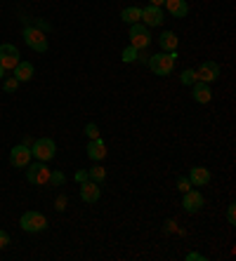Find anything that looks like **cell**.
Wrapping results in <instances>:
<instances>
[{"mask_svg":"<svg viewBox=\"0 0 236 261\" xmlns=\"http://www.w3.org/2000/svg\"><path fill=\"white\" fill-rule=\"evenodd\" d=\"M163 3H166V0H151V5H156V7H161Z\"/></svg>","mask_w":236,"mask_h":261,"instance_id":"cell-32","label":"cell"},{"mask_svg":"<svg viewBox=\"0 0 236 261\" xmlns=\"http://www.w3.org/2000/svg\"><path fill=\"white\" fill-rule=\"evenodd\" d=\"M57 210H59V212L66 210V195H59V198H57Z\"/></svg>","mask_w":236,"mask_h":261,"instance_id":"cell-29","label":"cell"},{"mask_svg":"<svg viewBox=\"0 0 236 261\" xmlns=\"http://www.w3.org/2000/svg\"><path fill=\"white\" fill-rule=\"evenodd\" d=\"M31 158H33V153H31V148H29L26 144L14 146L12 153H10V163H12L14 167H26V165L31 163Z\"/></svg>","mask_w":236,"mask_h":261,"instance_id":"cell-10","label":"cell"},{"mask_svg":"<svg viewBox=\"0 0 236 261\" xmlns=\"http://www.w3.org/2000/svg\"><path fill=\"white\" fill-rule=\"evenodd\" d=\"M158 45H161L163 52H175L180 40H177V36H175L173 31H163L161 36H158Z\"/></svg>","mask_w":236,"mask_h":261,"instance_id":"cell-17","label":"cell"},{"mask_svg":"<svg viewBox=\"0 0 236 261\" xmlns=\"http://www.w3.org/2000/svg\"><path fill=\"white\" fill-rule=\"evenodd\" d=\"M5 78V66H0V80Z\"/></svg>","mask_w":236,"mask_h":261,"instance_id":"cell-33","label":"cell"},{"mask_svg":"<svg viewBox=\"0 0 236 261\" xmlns=\"http://www.w3.org/2000/svg\"><path fill=\"white\" fill-rule=\"evenodd\" d=\"M50 167L40 160V163H29L26 165V179L31 184H36V186H45V184H50Z\"/></svg>","mask_w":236,"mask_h":261,"instance_id":"cell-2","label":"cell"},{"mask_svg":"<svg viewBox=\"0 0 236 261\" xmlns=\"http://www.w3.org/2000/svg\"><path fill=\"white\" fill-rule=\"evenodd\" d=\"M163 5H166V10H168L175 19H184L186 14H189V5H186V0H166Z\"/></svg>","mask_w":236,"mask_h":261,"instance_id":"cell-15","label":"cell"},{"mask_svg":"<svg viewBox=\"0 0 236 261\" xmlns=\"http://www.w3.org/2000/svg\"><path fill=\"white\" fill-rule=\"evenodd\" d=\"M220 78V66L218 61H203L199 68H196V80H201V83H215V80Z\"/></svg>","mask_w":236,"mask_h":261,"instance_id":"cell-8","label":"cell"},{"mask_svg":"<svg viewBox=\"0 0 236 261\" xmlns=\"http://www.w3.org/2000/svg\"><path fill=\"white\" fill-rule=\"evenodd\" d=\"M137 52H139V49L132 47V45H130V47H125V49H123V55H121V59H123L125 64H132V61L139 59V55H137Z\"/></svg>","mask_w":236,"mask_h":261,"instance_id":"cell-21","label":"cell"},{"mask_svg":"<svg viewBox=\"0 0 236 261\" xmlns=\"http://www.w3.org/2000/svg\"><path fill=\"white\" fill-rule=\"evenodd\" d=\"M175 59H177L175 52H161V55H151L147 64L156 75H170L175 68Z\"/></svg>","mask_w":236,"mask_h":261,"instance_id":"cell-1","label":"cell"},{"mask_svg":"<svg viewBox=\"0 0 236 261\" xmlns=\"http://www.w3.org/2000/svg\"><path fill=\"white\" fill-rule=\"evenodd\" d=\"M87 179V170H81V172H76V181L78 184H83Z\"/></svg>","mask_w":236,"mask_h":261,"instance_id":"cell-30","label":"cell"},{"mask_svg":"<svg viewBox=\"0 0 236 261\" xmlns=\"http://www.w3.org/2000/svg\"><path fill=\"white\" fill-rule=\"evenodd\" d=\"M7 245H10V236L5 231H0V249H5Z\"/></svg>","mask_w":236,"mask_h":261,"instance_id":"cell-28","label":"cell"},{"mask_svg":"<svg viewBox=\"0 0 236 261\" xmlns=\"http://www.w3.org/2000/svg\"><path fill=\"white\" fill-rule=\"evenodd\" d=\"M81 198H83V202H90V205L97 202L100 200V184L85 179V181L81 184Z\"/></svg>","mask_w":236,"mask_h":261,"instance_id":"cell-12","label":"cell"},{"mask_svg":"<svg viewBox=\"0 0 236 261\" xmlns=\"http://www.w3.org/2000/svg\"><path fill=\"white\" fill-rule=\"evenodd\" d=\"M50 181L55 184V186H64V181H66V179H64L62 172H52V174H50Z\"/></svg>","mask_w":236,"mask_h":261,"instance_id":"cell-27","label":"cell"},{"mask_svg":"<svg viewBox=\"0 0 236 261\" xmlns=\"http://www.w3.org/2000/svg\"><path fill=\"white\" fill-rule=\"evenodd\" d=\"M24 40L33 52H48V38L38 26H26L24 29Z\"/></svg>","mask_w":236,"mask_h":261,"instance_id":"cell-4","label":"cell"},{"mask_svg":"<svg viewBox=\"0 0 236 261\" xmlns=\"http://www.w3.org/2000/svg\"><path fill=\"white\" fill-rule=\"evenodd\" d=\"M17 87H19V80L14 78V75H12V78H7L5 83H3V90H5V92H17Z\"/></svg>","mask_w":236,"mask_h":261,"instance_id":"cell-24","label":"cell"},{"mask_svg":"<svg viewBox=\"0 0 236 261\" xmlns=\"http://www.w3.org/2000/svg\"><path fill=\"white\" fill-rule=\"evenodd\" d=\"M121 19H123L125 24H139L142 10H139V7H125L123 12H121Z\"/></svg>","mask_w":236,"mask_h":261,"instance_id":"cell-19","label":"cell"},{"mask_svg":"<svg viewBox=\"0 0 236 261\" xmlns=\"http://www.w3.org/2000/svg\"><path fill=\"white\" fill-rule=\"evenodd\" d=\"M85 151H87V158L97 160V163L106 158V144L102 139H90V144H87Z\"/></svg>","mask_w":236,"mask_h":261,"instance_id":"cell-14","label":"cell"},{"mask_svg":"<svg viewBox=\"0 0 236 261\" xmlns=\"http://www.w3.org/2000/svg\"><path fill=\"white\" fill-rule=\"evenodd\" d=\"M180 80H182V85H194V83H196V71H194V68H186V71H182Z\"/></svg>","mask_w":236,"mask_h":261,"instance_id":"cell-22","label":"cell"},{"mask_svg":"<svg viewBox=\"0 0 236 261\" xmlns=\"http://www.w3.org/2000/svg\"><path fill=\"white\" fill-rule=\"evenodd\" d=\"M85 134H87V139H100V127H97L95 122H87V125H85Z\"/></svg>","mask_w":236,"mask_h":261,"instance_id":"cell-23","label":"cell"},{"mask_svg":"<svg viewBox=\"0 0 236 261\" xmlns=\"http://www.w3.org/2000/svg\"><path fill=\"white\" fill-rule=\"evenodd\" d=\"M177 189H180L182 193H186V191L192 189V181H189V176H177Z\"/></svg>","mask_w":236,"mask_h":261,"instance_id":"cell-25","label":"cell"},{"mask_svg":"<svg viewBox=\"0 0 236 261\" xmlns=\"http://www.w3.org/2000/svg\"><path fill=\"white\" fill-rule=\"evenodd\" d=\"M19 226H21L26 233H40L48 228V219L40 212H24L21 219H19Z\"/></svg>","mask_w":236,"mask_h":261,"instance_id":"cell-3","label":"cell"},{"mask_svg":"<svg viewBox=\"0 0 236 261\" xmlns=\"http://www.w3.org/2000/svg\"><path fill=\"white\" fill-rule=\"evenodd\" d=\"M130 45L137 49H147L151 45V33H149V26L144 24H132L130 29Z\"/></svg>","mask_w":236,"mask_h":261,"instance_id":"cell-5","label":"cell"},{"mask_svg":"<svg viewBox=\"0 0 236 261\" xmlns=\"http://www.w3.org/2000/svg\"><path fill=\"white\" fill-rule=\"evenodd\" d=\"M33 64L31 61H19L17 66H14V78L19 80V83H26V80L33 78Z\"/></svg>","mask_w":236,"mask_h":261,"instance_id":"cell-18","label":"cell"},{"mask_svg":"<svg viewBox=\"0 0 236 261\" xmlns=\"http://www.w3.org/2000/svg\"><path fill=\"white\" fill-rule=\"evenodd\" d=\"M142 21H144V26H161L163 24V10L156 5H147L142 10Z\"/></svg>","mask_w":236,"mask_h":261,"instance_id":"cell-11","label":"cell"},{"mask_svg":"<svg viewBox=\"0 0 236 261\" xmlns=\"http://www.w3.org/2000/svg\"><path fill=\"white\" fill-rule=\"evenodd\" d=\"M87 179H90V181H95V184H102L106 179V170L102 167V165H95V167H90V170H87Z\"/></svg>","mask_w":236,"mask_h":261,"instance_id":"cell-20","label":"cell"},{"mask_svg":"<svg viewBox=\"0 0 236 261\" xmlns=\"http://www.w3.org/2000/svg\"><path fill=\"white\" fill-rule=\"evenodd\" d=\"M31 153H33V158H38V160H43V163H45V160L55 158L57 146H55V141H52L50 137H43V139H38L36 144H33Z\"/></svg>","mask_w":236,"mask_h":261,"instance_id":"cell-6","label":"cell"},{"mask_svg":"<svg viewBox=\"0 0 236 261\" xmlns=\"http://www.w3.org/2000/svg\"><path fill=\"white\" fill-rule=\"evenodd\" d=\"M19 49L14 47L12 43H3L0 45V66H5V71L7 68H12L14 71V66L19 64Z\"/></svg>","mask_w":236,"mask_h":261,"instance_id":"cell-7","label":"cell"},{"mask_svg":"<svg viewBox=\"0 0 236 261\" xmlns=\"http://www.w3.org/2000/svg\"><path fill=\"white\" fill-rule=\"evenodd\" d=\"M194 101H199V103H208L213 99V92H210V87H208V83H201V80H196L194 83Z\"/></svg>","mask_w":236,"mask_h":261,"instance_id":"cell-16","label":"cell"},{"mask_svg":"<svg viewBox=\"0 0 236 261\" xmlns=\"http://www.w3.org/2000/svg\"><path fill=\"white\" fill-rule=\"evenodd\" d=\"M189 181H192V186H205V184L210 181V170L196 165V167L189 170Z\"/></svg>","mask_w":236,"mask_h":261,"instance_id":"cell-13","label":"cell"},{"mask_svg":"<svg viewBox=\"0 0 236 261\" xmlns=\"http://www.w3.org/2000/svg\"><path fill=\"white\" fill-rule=\"evenodd\" d=\"M189 261H203V254H196V252H192V254L186 256Z\"/></svg>","mask_w":236,"mask_h":261,"instance_id":"cell-31","label":"cell"},{"mask_svg":"<svg viewBox=\"0 0 236 261\" xmlns=\"http://www.w3.org/2000/svg\"><path fill=\"white\" fill-rule=\"evenodd\" d=\"M227 224H229V226L236 224V205H234V202L227 207Z\"/></svg>","mask_w":236,"mask_h":261,"instance_id":"cell-26","label":"cell"},{"mask_svg":"<svg viewBox=\"0 0 236 261\" xmlns=\"http://www.w3.org/2000/svg\"><path fill=\"white\" fill-rule=\"evenodd\" d=\"M182 207H184L189 214H196L199 210H203V193H201V191H196V189H189L184 193Z\"/></svg>","mask_w":236,"mask_h":261,"instance_id":"cell-9","label":"cell"}]
</instances>
